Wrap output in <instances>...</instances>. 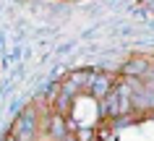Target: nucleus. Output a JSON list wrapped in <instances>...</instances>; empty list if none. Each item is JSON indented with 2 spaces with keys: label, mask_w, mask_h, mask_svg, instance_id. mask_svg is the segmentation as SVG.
<instances>
[{
  "label": "nucleus",
  "mask_w": 154,
  "mask_h": 141,
  "mask_svg": "<svg viewBox=\"0 0 154 141\" xmlns=\"http://www.w3.org/2000/svg\"><path fill=\"white\" fill-rule=\"evenodd\" d=\"M39 112H37V107H26L21 115L16 118V123H13V136H16L18 141H37V133H39Z\"/></svg>",
  "instance_id": "f257e3e1"
},
{
  "label": "nucleus",
  "mask_w": 154,
  "mask_h": 141,
  "mask_svg": "<svg viewBox=\"0 0 154 141\" xmlns=\"http://www.w3.org/2000/svg\"><path fill=\"white\" fill-rule=\"evenodd\" d=\"M5 141H18V139L13 136V133H8V136H5Z\"/></svg>",
  "instance_id": "f03ea898"
}]
</instances>
